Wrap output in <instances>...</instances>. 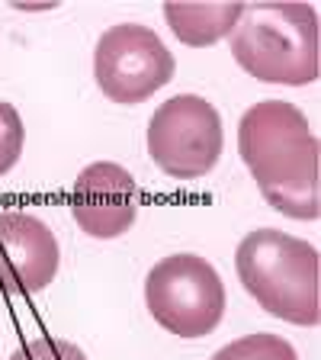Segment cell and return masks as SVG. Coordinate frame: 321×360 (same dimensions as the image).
<instances>
[{
	"label": "cell",
	"instance_id": "obj_1",
	"mask_svg": "<svg viewBox=\"0 0 321 360\" xmlns=\"http://www.w3.org/2000/svg\"><path fill=\"white\" fill-rule=\"evenodd\" d=\"M238 151L261 196L289 219H318V139L289 100H261L238 122Z\"/></svg>",
	"mask_w": 321,
	"mask_h": 360
},
{
	"label": "cell",
	"instance_id": "obj_2",
	"mask_svg": "<svg viewBox=\"0 0 321 360\" xmlns=\"http://www.w3.org/2000/svg\"><path fill=\"white\" fill-rule=\"evenodd\" d=\"M235 270L263 312L302 328L321 322L318 251L308 241L277 229H257L238 241Z\"/></svg>",
	"mask_w": 321,
	"mask_h": 360
},
{
	"label": "cell",
	"instance_id": "obj_3",
	"mask_svg": "<svg viewBox=\"0 0 321 360\" xmlns=\"http://www.w3.org/2000/svg\"><path fill=\"white\" fill-rule=\"evenodd\" d=\"M232 55L263 84L318 81V13L312 4H244L232 30Z\"/></svg>",
	"mask_w": 321,
	"mask_h": 360
},
{
	"label": "cell",
	"instance_id": "obj_4",
	"mask_svg": "<svg viewBox=\"0 0 321 360\" xmlns=\"http://www.w3.org/2000/svg\"><path fill=\"white\" fill-rule=\"evenodd\" d=\"M148 312L164 331L177 338H206L225 319V283L218 270L199 255L161 257L145 280Z\"/></svg>",
	"mask_w": 321,
	"mask_h": 360
},
{
	"label": "cell",
	"instance_id": "obj_5",
	"mask_svg": "<svg viewBox=\"0 0 321 360\" xmlns=\"http://www.w3.org/2000/svg\"><path fill=\"white\" fill-rule=\"evenodd\" d=\"M225 148L222 116L206 97L177 94L148 122V155L167 177L199 180L218 165Z\"/></svg>",
	"mask_w": 321,
	"mask_h": 360
},
{
	"label": "cell",
	"instance_id": "obj_6",
	"mask_svg": "<svg viewBox=\"0 0 321 360\" xmlns=\"http://www.w3.org/2000/svg\"><path fill=\"white\" fill-rule=\"evenodd\" d=\"M177 71L173 52L142 22H116L97 39L93 77L112 103L135 106L167 87Z\"/></svg>",
	"mask_w": 321,
	"mask_h": 360
},
{
	"label": "cell",
	"instance_id": "obj_7",
	"mask_svg": "<svg viewBox=\"0 0 321 360\" xmlns=\"http://www.w3.org/2000/svg\"><path fill=\"white\" fill-rule=\"evenodd\" d=\"M142 206V190L135 184L132 171L112 161L87 165L71 190V216L90 238L110 241L126 235L135 225Z\"/></svg>",
	"mask_w": 321,
	"mask_h": 360
},
{
	"label": "cell",
	"instance_id": "obj_8",
	"mask_svg": "<svg viewBox=\"0 0 321 360\" xmlns=\"http://www.w3.org/2000/svg\"><path fill=\"white\" fill-rule=\"evenodd\" d=\"M58 238L32 212H0V292H39L58 274Z\"/></svg>",
	"mask_w": 321,
	"mask_h": 360
},
{
	"label": "cell",
	"instance_id": "obj_9",
	"mask_svg": "<svg viewBox=\"0 0 321 360\" xmlns=\"http://www.w3.org/2000/svg\"><path fill=\"white\" fill-rule=\"evenodd\" d=\"M164 20L183 45L206 49L232 36L235 22L244 13V4H164Z\"/></svg>",
	"mask_w": 321,
	"mask_h": 360
},
{
	"label": "cell",
	"instance_id": "obj_10",
	"mask_svg": "<svg viewBox=\"0 0 321 360\" xmlns=\"http://www.w3.org/2000/svg\"><path fill=\"white\" fill-rule=\"evenodd\" d=\"M209 360H299V354L286 338L257 331V335H244L232 345L218 347Z\"/></svg>",
	"mask_w": 321,
	"mask_h": 360
},
{
	"label": "cell",
	"instance_id": "obj_11",
	"mask_svg": "<svg viewBox=\"0 0 321 360\" xmlns=\"http://www.w3.org/2000/svg\"><path fill=\"white\" fill-rule=\"evenodd\" d=\"M22 145H26V129H22L20 110L7 100H0V177L20 165Z\"/></svg>",
	"mask_w": 321,
	"mask_h": 360
},
{
	"label": "cell",
	"instance_id": "obj_12",
	"mask_svg": "<svg viewBox=\"0 0 321 360\" xmlns=\"http://www.w3.org/2000/svg\"><path fill=\"white\" fill-rule=\"evenodd\" d=\"M10 360H87V354L77 345L65 341V338L45 335V338H32L26 345H20Z\"/></svg>",
	"mask_w": 321,
	"mask_h": 360
}]
</instances>
